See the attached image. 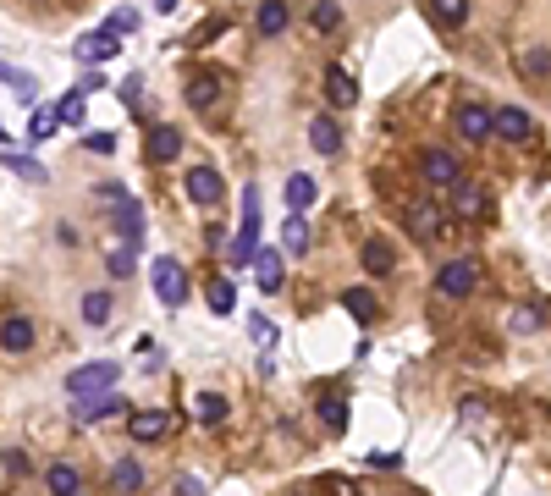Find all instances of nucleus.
Instances as JSON below:
<instances>
[{
    "label": "nucleus",
    "instance_id": "c756f323",
    "mask_svg": "<svg viewBox=\"0 0 551 496\" xmlns=\"http://www.w3.org/2000/svg\"><path fill=\"white\" fill-rule=\"evenodd\" d=\"M83 320H88V325H105V320H111V292H88V298H83Z\"/></svg>",
    "mask_w": 551,
    "mask_h": 496
},
{
    "label": "nucleus",
    "instance_id": "a18cd8bd",
    "mask_svg": "<svg viewBox=\"0 0 551 496\" xmlns=\"http://www.w3.org/2000/svg\"><path fill=\"white\" fill-rule=\"evenodd\" d=\"M154 6H160V12H177V0H154Z\"/></svg>",
    "mask_w": 551,
    "mask_h": 496
},
{
    "label": "nucleus",
    "instance_id": "a211bd4d",
    "mask_svg": "<svg viewBox=\"0 0 551 496\" xmlns=\"http://www.w3.org/2000/svg\"><path fill=\"white\" fill-rule=\"evenodd\" d=\"M309 144H314L320 155H337V149H342V127H337L331 116H314V122H309Z\"/></svg>",
    "mask_w": 551,
    "mask_h": 496
},
{
    "label": "nucleus",
    "instance_id": "79ce46f5",
    "mask_svg": "<svg viewBox=\"0 0 551 496\" xmlns=\"http://www.w3.org/2000/svg\"><path fill=\"white\" fill-rule=\"evenodd\" d=\"M254 337H259V342H271V337H276V325H271L265 315H254Z\"/></svg>",
    "mask_w": 551,
    "mask_h": 496
},
{
    "label": "nucleus",
    "instance_id": "1a4fd4ad",
    "mask_svg": "<svg viewBox=\"0 0 551 496\" xmlns=\"http://www.w3.org/2000/svg\"><path fill=\"white\" fill-rule=\"evenodd\" d=\"M182 188H188L193 205H221V172L215 165H193V172L182 177Z\"/></svg>",
    "mask_w": 551,
    "mask_h": 496
},
{
    "label": "nucleus",
    "instance_id": "39448f33",
    "mask_svg": "<svg viewBox=\"0 0 551 496\" xmlns=\"http://www.w3.org/2000/svg\"><path fill=\"white\" fill-rule=\"evenodd\" d=\"M408 238L413 243H436L441 231H447V215H441V205H430V198H419V205H408Z\"/></svg>",
    "mask_w": 551,
    "mask_h": 496
},
{
    "label": "nucleus",
    "instance_id": "e433bc0d",
    "mask_svg": "<svg viewBox=\"0 0 551 496\" xmlns=\"http://www.w3.org/2000/svg\"><path fill=\"white\" fill-rule=\"evenodd\" d=\"M0 83H12L22 99H34V78H28V72H17V66H0Z\"/></svg>",
    "mask_w": 551,
    "mask_h": 496
},
{
    "label": "nucleus",
    "instance_id": "412c9836",
    "mask_svg": "<svg viewBox=\"0 0 551 496\" xmlns=\"http://www.w3.org/2000/svg\"><path fill=\"white\" fill-rule=\"evenodd\" d=\"M45 485H50V496H78V469H72V463H50Z\"/></svg>",
    "mask_w": 551,
    "mask_h": 496
},
{
    "label": "nucleus",
    "instance_id": "a878e982",
    "mask_svg": "<svg viewBox=\"0 0 551 496\" xmlns=\"http://www.w3.org/2000/svg\"><path fill=\"white\" fill-rule=\"evenodd\" d=\"M205 298H210V309H215V315H232V309H238V287H232V282H221V276L205 287Z\"/></svg>",
    "mask_w": 551,
    "mask_h": 496
},
{
    "label": "nucleus",
    "instance_id": "393cba45",
    "mask_svg": "<svg viewBox=\"0 0 551 496\" xmlns=\"http://www.w3.org/2000/svg\"><path fill=\"white\" fill-rule=\"evenodd\" d=\"M116 226H121V238L133 243V248L144 243V210H138V205H121V210H116Z\"/></svg>",
    "mask_w": 551,
    "mask_h": 496
},
{
    "label": "nucleus",
    "instance_id": "ddd939ff",
    "mask_svg": "<svg viewBox=\"0 0 551 496\" xmlns=\"http://www.w3.org/2000/svg\"><path fill=\"white\" fill-rule=\"evenodd\" d=\"M0 348H6V353H28V348H34V320H28V315L0 320Z\"/></svg>",
    "mask_w": 551,
    "mask_h": 496
},
{
    "label": "nucleus",
    "instance_id": "49530a36",
    "mask_svg": "<svg viewBox=\"0 0 551 496\" xmlns=\"http://www.w3.org/2000/svg\"><path fill=\"white\" fill-rule=\"evenodd\" d=\"M0 144H6V127H0Z\"/></svg>",
    "mask_w": 551,
    "mask_h": 496
},
{
    "label": "nucleus",
    "instance_id": "c85d7f7f",
    "mask_svg": "<svg viewBox=\"0 0 551 496\" xmlns=\"http://www.w3.org/2000/svg\"><path fill=\"white\" fill-rule=\"evenodd\" d=\"M364 271H370V276H386V271H392V248H386L380 238L364 243Z\"/></svg>",
    "mask_w": 551,
    "mask_h": 496
},
{
    "label": "nucleus",
    "instance_id": "b1692460",
    "mask_svg": "<svg viewBox=\"0 0 551 496\" xmlns=\"http://www.w3.org/2000/svg\"><path fill=\"white\" fill-rule=\"evenodd\" d=\"M281 248H287V254H304V248H309V221H304V215H287V226H281Z\"/></svg>",
    "mask_w": 551,
    "mask_h": 496
},
{
    "label": "nucleus",
    "instance_id": "f8f14e48",
    "mask_svg": "<svg viewBox=\"0 0 551 496\" xmlns=\"http://www.w3.org/2000/svg\"><path fill=\"white\" fill-rule=\"evenodd\" d=\"M447 215L480 221V215H485V188H480V182H458V188H452V210H447Z\"/></svg>",
    "mask_w": 551,
    "mask_h": 496
},
{
    "label": "nucleus",
    "instance_id": "423d86ee",
    "mask_svg": "<svg viewBox=\"0 0 551 496\" xmlns=\"http://www.w3.org/2000/svg\"><path fill=\"white\" fill-rule=\"evenodd\" d=\"M154 298L166 309H177L182 298H188V271H182L177 259H154Z\"/></svg>",
    "mask_w": 551,
    "mask_h": 496
},
{
    "label": "nucleus",
    "instance_id": "5701e85b",
    "mask_svg": "<svg viewBox=\"0 0 551 496\" xmlns=\"http://www.w3.org/2000/svg\"><path fill=\"white\" fill-rule=\"evenodd\" d=\"M342 304H347V315H353V320H375V315H380V298H375V292H364V287H353Z\"/></svg>",
    "mask_w": 551,
    "mask_h": 496
},
{
    "label": "nucleus",
    "instance_id": "dca6fc26",
    "mask_svg": "<svg viewBox=\"0 0 551 496\" xmlns=\"http://www.w3.org/2000/svg\"><path fill=\"white\" fill-rule=\"evenodd\" d=\"M281 254L276 248H265V254H254V282H259V292H276L281 287Z\"/></svg>",
    "mask_w": 551,
    "mask_h": 496
},
{
    "label": "nucleus",
    "instance_id": "f257e3e1",
    "mask_svg": "<svg viewBox=\"0 0 551 496\" xmlns=\"http://www.w3.org/2000/svg\"><path fill=\"white\" fill-rule=\"evenodd\" d=\"M116 381H121L116 364H111V358H94V364H78V370L67 375V391L78 397V403H88V397H105Z\"/></svg>",
    "mask_w": 551,
    "mask_h": 496
},
{
    "label": "nucleus",
    "instance_id": "6ab92c4d",
    "mask_svg": "<svg viewBox=\"0 0 551 496\" xmlns=\"http://www.w3.org/2000/svg\"><path fill=\"white\" fill-rule=\"evenodd\" d=\"M314 193H320V188H314V177H304V172H298V177H287V210L304 215V210L314 205Z\"/></svg>",
    "mask_w": 551,
    "mask_h": 496
},
{
    "label": "nucleus",
    "instance_id": "2f4dec72",
    "mask_svg": "<svg viewBox=\"0 0 551 496\" xmlns=\"http://www.w3.org/2000/svg\"><path fill=\"white\" fill-rule=\"evenodd\" d=\"M199 419H205V425H221V419H226V397L199 391Z\"/></svg>",
    "mask_w": 551,
    "mask_h": 496
},
{
    "label": "nucleus",
    "instance_id": "f3484780",
    "mask_svg": "<svg viewBox=\"0 0 551 496\" xmlns=\"http://www.w3.org/2000/svg\"><path fill=\"white\" fill-rule=\"evenodd\" d=\"M326 99L331 105H353L359 99V83L347 78V66H326Z\"/></svg>",
    "mask_w": 551,
    "mask_h": 496
},
{
    "label": "nucleus",
    "instance_id": "4be33fe9",
    "mask_svg": "<svg viewBox=\"0 0 551 496\" xmlns=\"http://www.w3.org/2000/svg\"><path fill=\"white\" fill-rule=\"evenodd\" d=\"M254 28L265 33V39H276V33L287 28V6H281V0H265V6H259V17H254Z\"/></svg>",
    "mask_w": 551,
    "mask_h": 496
},
{
    "label": "nucleus",
    "instance_id": "473e14b6",
    "mask_svg": "<svg viewBox=\"0 0 551 496\" xmlns=\"http://www.w3.org/2000/svg\"><path fill=\"white\" fill-rule=\"evenodd\" d=\"M337 22H342V6H337V0H314V28H320V33H331Z\"/></svg>",
    "mask_w": 551,
    "mask_h": 496
},
{
    "label": "nucleus",
    "instance_id": "9b49d317",
    "mask_svg": "<svg viewBox=\"0 0 551 496\" xmlns=\"http://www.w3.org/2000/svg\"><path fill=\"white\" fill-rule=\"evenodd\" d=\"M127 430H133L138 441H166L171 414H160V408H138V414H127Z\"/></svg>",
    "mask_w": 551,
    "mask_h": 496
},
{
    "label": "nucleus",
    "instance_id": "a19ab883",
    "mask_svg": "<svg viewBox=\"0 0 551 496\" xmlns=\"http://www.w3.org/2000/svg\"><path fill=\"white\" fill-rule=\"evenodd\" d=\"M0 469H6V475H28V458L22 452H0Z\"/></svg>",
    "mask_w": 551,
    "mask_h": 496
},
{
    "label": "nucleus",
    "instance_id": "c03bdc74",
    "mask_svg": "<svg viewBox=\"0 0 551 496\" xmlns=\"http://www.w3.org/2000/svg\"><path fill=\"white\" fill-rule=\"evenodd\" d=\"M171 496H205V485H199V480H193V475H188V480H182V485H177Z\"/></svg>",
    "mask_w": 551,
    "mask_h": 496
},
{
    "label": "nucleus",
    "instance_id": "6e6552de",
    "mask_svg": "<svg viewBox=\"0 0 551 496\" xmlns=\"http://www.w3.org/2000/svg\"><path fill=\"white\" fill-rule=\"evenodd\" d=\"M144 155H149V165H171V160L182 155V132H177V127H166V122H154V127H149Z\"/></svg>",
    "mask_w": 551,
    "mask_h": 496
},
{
    "label": "nucleus",
    "instance_id": "72a5a7b5",
    "mask_svg": "<svg viewBox=\"0 0 551 496\" xmlns=\"http://www.w3.org/2000/svg\"><path fill=\"white\" fill-rule=\"evenodd\" d=\"M133 254H138L133 243H116V248H111V259H105V265H111V276H133Z\"/></svg>",
    "mask_w": 551,
    "mask_h": 496
},
{
    "label": "nucleus",
    "instance_id": "0eeeda50",
    "mask_svg": "<svg viewBox=\"0 0 551 496\" xmlns=\"http://www.w3.org/2000/svg\"><path fill=\"white\" fill-rule=\"evenodd\" d=\"M452 127H458L463 132V139H491V132H497V111L491 105H474V99H469V105H458V111H452Z\"/></svg>",
    "mask_w": 551,
    "mask_h": 496
},
{
    "label": "nucleus",
    "instance_id": "37998d69",
    "mask_svg": "<svg viewBox=\"0 0 551 496\" xmlns=\"http://www.w3.org/2000/svg\"><path fill=\"white\" fill-rule=\"evenodd\" d=\"M524 66H530V72H546V66H551V55H546V50H535V55H524Z\"/></svg>",
    "mask_w": 551,
    "mask_h": 496
},
{
    "label": "nucleus",
    "instance_id": "20e7f679",
    "mask_svg": "<svg viewBox=\"0 0 551 496\" xmlns=\"http://www.w3.org/2000/svg\"><path fill=\"white\" fill-rule=\"evenodd\" d=\"M419 177L436 182V188H458L463 182V165H458L452 149H425V155H419Z\"/></svg>",
    "mask_w": 551,
    "mask_h": 496
},
{
    "label": "nucleus",
    "instance_id": "4c0bfd02",
    "mask_svg": "<svg viewBox=\"0 0 551 496\" xmlns=\"http://www.w3.org/2000/svg\"><path fill=\"white\" fill-rule=\"evenodd\" d=\"M6 165H12L17 177H45V172H39V160H28V155H6Z\"/></svg>",
    "mask_w": 551,
    "mask_h": 496
},
{
    "label": "nucleus",
    "instance_id": "58836bf2",
    "mask_svg": "<svg viewBox=\"0 0 551 496\" xmlns=\"http://www.w3.org/2000/svg\"><path fill=\"white\" fill-rule=\"evenodd\" d=\"M105 28H111V33H138V12H116Z\"/></svg>",
    "mask_w": 551,
    "mask_h": 496
},
{
    "label": "nucleus",
    "instance_id": "bb28decb",
    "mask_svg": "<svg viewBox=\"0 0 551 496\" xmlns=\"http://www.w3.org/2000/svg\"><path fill=\"white\" fill-rule=\"evenodd\" d=\"M111 485H116L121 496H127V491H138V485H144V463H133V458H121L116 469H111Z\"/></svg>",
    "mask_w": 551,
    "mask_h": 496
},
{
    "label": "nucleus",
    "instance_id": "7c9ffc66",
    "mask_svg": "<svg viewBox=\"0 0 551 496\" xmlns=\"http://www.w3.org/2000/svg\"><path fill=\"white\" fill-rule=\"evenodd\" d=\"M55 122H61V111H50V105H45V111H34V122H28V132H34V144H45V139H50V132H55Z\"/></svg>",
    "mask_w": 551,
    "mask_h": 496
},
{
    "label": "nucleus",
    "instance_id": "7ed1b4c3",
    "mask_svg": "<svg viewBox=\"0 0 551 496\" xmlns=\"http://www.w3.org/2000/svg\"><path fill=\"white\" fill-rule=\"evenodd\" d=\"M474 282H480V265L474 259H447L441 271H436V292L441 298H469Z\"/></svg>",
    "mask_w": 551,
    "mask_h": 496
},
{
    "label": "nucleus",
    "instance_id": "9d476101",
    "mask_svg": "<svg viewBox=\"0 0 551 496\" xmlns=\"http://www.w3.org/2000/svg\"><path fill=\"white\" fill-rule=\"evenodd\" d=\"M497 132H502L507 144H530V139H535V116L518 111V105H502V111H497Z\"/></svg>",
    "mask_w": 551,
    "mask_h": 496
},
{
    "label": "nucleus",
    "instance_id": "f03ea898",
    "mask_svg": "<svg viewBox=\"0 0 551 496\" xmlns=\"http://www.w3.org/2000/svg\"><path fill=\"white\" fill-rule=\"evenodd\" d=\"M254 238H259V188H243V226L232 238V265H254Z\"/></svg>",
    "mask_w": 551,
    "mask_h": 496
},
{
    "label": "nucleus",
    "instance_id": "f704fd0d",
    "mask_svg": "<svg viewBox=\"0 0 551 496\" xmlns=\"http://www.w3.org/2000/svg\"><path fill=\"white\" fill-rule=\"evenodd\" d=\"M83 94H88V88H72V94H67V99H61V105H55L67 127H78V122H83Z\"/></svg>",
    "mask_w": 551,
    "mask_h": 496
},
{
    "label": "nucleus",
    "instance_id": "c9c22d12",
    "mask_svg": "<svg viewBox=\"0 0 551 496\" xmlns=\"http://www.w3.org/2000/svg\"><path fill=\"white\" fill-rule=\"evenodd\" d=\"M320 419H326L331 430H347V408H342V397H326V403H320Z\"/></svg>",
    "mask_w": 551,
    "mask_h": 496
},
{
    "label": "nucleus",
    "instance_id": "2eb2a0df",
    "mask_svg": "<svg viewBox=\"0 0 551 496\" xmlns=\"http://www.w3.org/2000/svg\"><path fill=\"white\" fill-rule=\"evenodd\" d=\"M188 105H193V111H215V105H221V78H210V72L188 78Z\"/></svg>",
    "mask_w": 551,
    "mask_h": 496
},
{
    "label": "nucleus",
    "instance_id": "cd10ccee",
    "mask_svg": "<svg viewBox=\"0 0 551 496\" xmlns=\"http://www.w3.org/2000/svg\"><path fill=\"white\" fill-rule=\"evenodd\" d=\"M430 17H436L441 28H458V22L469 17V0H430Z\"/></svg>",
    "mask_w": 551,
    "mask_h": 496
},
{
    "label": "nucleus",
    "instance_id": "aec40b11",
    "mask_svg": "<svg viewBox=\"0 0 551 496\" xmlns=\"http://www.w3.org/2000/svg\"><path fill=\"white\" fill-rule=\"evenodd\" d=\"M116 408H121V397L105 391V397H88V403H78V419H83V425H100V419H111Z\"/></svg>",
    "mask_w": 551,
    "mask_h": 496
},
{
    "label": "nucleus",
    "instance_id": "ea45409f",
    "mask_svg": "<svg viewBox=\"0 0 551 496\" xmlns=\"http://www.w3.org/2000/svg\"><path fill=\"white\" fill-rule=\"evenodd\" d=\"M540 325V309H513V331H535Z\"/></svg>",
    "mask_w": 551,
    "mask_h": 496
},
{
    "label": "nucleus",
    "instance_id": "4468645a",
    "mask_svg": "<svg viewBox=\"0 0 551 496\" xmlns=\"http://www.w3.org/2000/svg\"><path fill=\"white\" fill-rule=\"evenodd\" d=\"M116 50H121V39H116L111 28H94L88 39H78V61H111Z\"/></svg>",
    "mask_w": 551,
    "mask_h": 496
}]
</instances>
